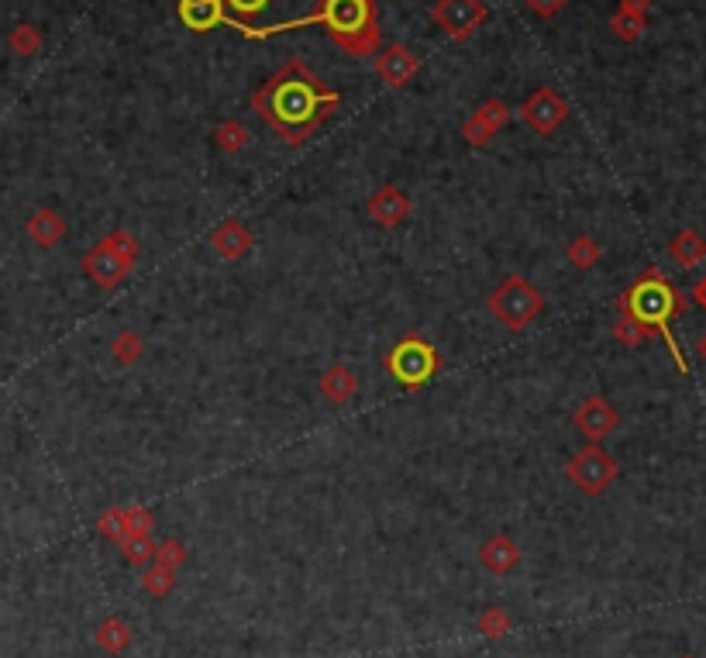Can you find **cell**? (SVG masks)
Returning <instances> with one entry per match:
<instances>
[{
    "mask_svg": "<svg viewBox=\"0 0 706 658\" xmlns=\"http://www.w3.org/2000/svg\"><path fill=\"white\" fill-rule=\"evenodd\" d=\"M696 355H700V359H706V331L700 338H696Z\"/></svg>",
    "mask_w": 706,
    "mask_h": 658,
    "instance_id": "cell-37",
    "label": "cell"
},
{
    "mask_svg": "<svg viewBox=\"0 0 706 658\" xmlns=\"http://www.w3.org/2000/svg\"><path fill=\"white\" fill-rule=\"evenodd\" d=\"M672 262H679L682 269H696L706 259V238L696 228H682L676 238L669 242Z\"/></svg>",
    "mask_w": 706,
    "mask_h": 658,
    "instance_id": "cell-19",
    "label": "cell"
},
{
    "mask_svg": "<svg viewBox=\"0 0 706 658\" xmlns=\"http://www.w3.org/2000/svg\"><path fill=\"white\" fill-rule=\"evenodd\" d=\"M617 459L610 452H603V445H586L583 452H576L569 459V466H565V476H569L572 486H579V490L586 493V497H600V493H607L610 486H614L617 479Z\"/></svg>",
    "mask_w": 706,
    "mask_h": 658,
    "instance_id": "cell-7",
    "label": "cell"
},
{
    "mask_svg": "<svg viewBox=\"0 0 706 658\" xmlns=\"http://www.w3.org/2000/svg\"><path fill=\"white\" fill-rule=\"evenodd\" d=\"M486 307L507 331H524L541 311H545V293L527 276H503L500 286L486 297Z\"/></svg>",
    "mask_w": 706,
    "mask_h": 658,
    "instance_id": "cell-5",
    "label": "cell"
},
{
    "mask_svg": "<svg viewBox=\"0 0 706 658\" xmlns=\"http://www.w3.org/2000/svg\"><path fill=\"white\" fill-rule=\"evenodd\" d=\"M155 562L166 565V569H173V572H180L183 565H186V545H183L180 538L159 541V545H155Z\"/></svg>",
    "mask_w": 706,
    "mask_h": 658,
    "instance_id": "cell-30",
    "label": "cell"
},
{
    "mask_svg": "<svg viewBox=\"0 0 706 658\" xmlns=\"http://www.w3.org/2000/svg\"><path fill=\"white\" fill-rule=\"evenodd\" d=\"M617 11H627V14H641L645 18L648 14V0H620V7Z\"/></svg>",
    "mask_w": 706,
    "mask_h": 658,
    "instance_id": "cell-35",
    "label": "cell"
},
{
    "mask_svg": "<svg viewBox=\"0 0 706 658\" xmlns=\"http://www.w3.org/2000/svg\"><path fill=\"white\" fill-rule=\"evenodd\" d=\"M476 631L490 641H500L514 631V617H510V610H503V607H486L483 614L476 617Z\"/></svg>",
    "mask_w": 706,
    "mask_h": 658,
    "instance_id": "cell-23",
    "label": "cell"
},
{
    "mask_svg": "<svg viewBox=\"0 0 706 658\" xmlns=\"http://www.w3.org/2000/svg\"><path fill=\"white\" fill-rule=\"evenodd\" d=\"M617 311L624 317H631L634 324H641L651 338L655 335L662 338V342L669 345L672 359H676L679 373H689L686 359H682V348L676 342V335H672V321L686 311V297H682L679 286H672L669 280H665L662 269H655V266L645 269L641 280H634L617 297Z\"/></svg>",
    "mask_w": 706,
    "mask_h": 658,
    "instance_id": "cell-3",
    "label": "cell"
},
{
    "mask_svg": "<svg viewBox=\"0 0 706 658\" xmlns=\"http://www.w3.org/2000/svg\"><path fill=\"white\" fill-rule=\"evenodd\" d=\"M317 390H321V397L328 400V404L345 407L348 400L359 393V376H355L345 362H331L321 373V379H317Z\"/></svg>",
    "mask_w": 706,
    "mask_h": 658,
    "instance_id": "cell-18",
    "label": "cell"
},
{
    "mask_svg": "<svg viewBox=\"0 0 706 658\" xmlns=\"http://www.w3.org/2000/svg\"><path fill=\"white\" fill-rule=\"evenodd\" d=\"M269 4H273V0H224V7H231V11L242 14V18H259Z\"/></svg>",
    "mask_w": 706,
    "mask_h": 658,
    "instance_id": "cell-33",
    "label": "cell"
},
{
    "mask_svg": "<svg viewBox=\"0 0 706 658\" xmlns=\"http://www.w3.org/2000/svg\"><path fill=\"white\" fill-rule=\"evenodd\" d=\"M524 4L531 7L538 18H555V14L562 11L565 4H569V0H524Z\"/></svg>",
    "mask_w": 706,
    "mask_h": 658,
    "instance_id": "cell-34",
    "label": "cell"
},
{
    "mask_svg": "<svg viewBox=\"0 0 706 658\" xmlns=\"http://www.w3.org/2000/svg\"><path fill=\"white\" fill-rule=\"evenodd\" d=\"M138 252H142V242H138L128 228H114L111 235L100 238L93 249L83 252L80 269L83 276H90L93 286H100V290H118L131 276V269H135Z\"/></svg>",
    "mask_w": 706,
    "mask_h": 658,
    "instance_id": "cell-4",
    "label": "cell"
},
{
    "mask_svg": "<svg viewBox=\"0 0 706 658\" xmlns=\"http://www.w3.org/2000/svg\"><path fill=\"white\" fill-rule=\"evenodd\" d=\"M614 338H617L620 345H627V348H638L641 342H648L651 335H648L645 328H641V324H634L631 317L620 314L617 321H614Z\"/></svg>",
    "mask_w": 706,
    "mask_h": 658,
    "instance_id": "cell-31",
    "label": "cell"
},
{
    "mask_svg": "<svg viewBox=\"0 0 706 658\" xmlns=\"http://www.w3.org/2000/svg\"><path fill=\"white\" fill-rule=\"evenodd\" d=\"M507 121H510V107L500 97H490L486 104H479V111H472L462 121V138L472 149H483V145H490L507 128Z\"/></svg>",
    "mask_w": 706,
    "mask_h": 658,
    "instance_id": "cell-10",
    "label": "cell"
},
{
    "mask_svg": "<svg viewBox=\"0 0 706 658\" xmlns=\"http://www.w3.org/2000/svg\"><path fill=\"white\" fill-rule=\"evenodd\" d=\"M417 73H421V56H417V52H410L407 45H400V42L386 45V49L376 56V76L390 90L407 87V83L414 80Z\"/></svg>",
    "mask_w": 706,
    "mask_h": 658,
    "instance_id": "cell-12",
    "label": "cell"
},
{
    "mask_svg": "<svg viewBox=\"0 0 706 658\" xmlns=\"http://www.w3.org/2000/svg\"><path fill=\"white\" fill-rule=\"evenodd\" d=\"M610 28H614V35L620 38V42H638V38L645 35V18H641V14L617 11L614 18H610Z\"/></svg>",
    "mask_w": 706,
    "mask_h": 658,
    "instance_id": "cell-29",
    "label": "cell"
},
{
    "mask_svg": "<svg viewBox=\"0 0 706 658\" xmlns=\"http://www.w3.org/2000/svg\"><path fill=\"white\" fill-rule=\"evenodd\" d=\"M155 545H159V541H155L152 534H135V538H124L118 548H121L124 562L145 569L149 562H155Z\"/></svg>",
    "mask_w": 706,
    "mask_h": 658,
    "instance_id": "cell-26",
    "label": "cell"
},
{
    "mask_svg": "<svg viewBox=\"0 0 706 658\" xmlns=\"http://www.w3.org/2000/svg\"><path fill=\"white\" fill-rule=\"evenodd\" d=\"M180 21L190 32L204 35L211 28L228 25V14H224V0H180Z\"/></svg>",
    "mask_w": 706,
    "mask_h": 658,
    "instance_id": "cell-17",
    "label": "cell"
},
{
    "mask_svg": "<svg viewBox=\"0 0 706 658\" xmlns=\"http://www.w3.org/2000/svg\"><path fill=\"white\" fill-rule=\"evenodd\" d=\"M490 18V7L483 0H434L431 21L441 28L452 42H465L479 32Z\"/></svg>",
    "mask_w": 706,
    "mask_h": 658,
    "instance_id": "cell-8",
    "label": "cell"
},
{
    "mask_svg": "<svg viewBox=\"0 0 706 658\" xmlns=\"http://www.w3.org/2000/svg\"><path fill=\"white\" fill-rule=\"evenodd\" d=\"M479 562H483V569L493 572V576H510V572L521 565V548H517V541L507 538V534H493V538H486L483 545H479Z\"/></svg>",
    "mask_w": 706,
    "mask_h": 658,
    "instance_id": "cell-15",
    "label": "cell"
},
{
    "mask_svg": "<svg viewBox=\"0 0 706 658\" xmlns=\"http://www.w3.org/2000/svg\"><path fill=\"white\" fill-rule=\"evenodd\" d=\"M521 118H524V125L534 131V135L548 138V135H555V131L562 128L565 118H569V104H565V97L558 94L555 87H538L521 104Z\"/></svg>",
    "mask_w": 706,
    "mask_h": 658,
    "instance_id": "cell-9",
    "label": "cell"
},
{
    "mask_svg": "<svg viewBox=\"0 0 706 658\" xmlns=\"http://www.w3.org/2000/svg\"><path fill=\"white\" fill-rule=\"evenodd\" d=\"M93 641H97L100 652L107 655H124L131 648V627L124 617H104L93 631Z\"/></svg>",
    "mask_w": 706,
    "mask_h": 658,
    "instance_id": "cell-20",
    "label": "cell"
},
{
    "mask_svg": "<svg viewBox=\"0 0 706 658\" xmlns=\"http://www.w3.org/2000/svg\"><path fill=\"white\" fill-rule=\"evenodd\" d=\"M386 373L397 379L400 386H407V390H421V386H428L441 373V355L428 338L407 335L386 355Z\"/></svg>",
    "mask_w": 706,
    "mask_h": 658,
    "instance_id": "cell-6",
    "label": "cell"
},
{
    "mask_svg": "<svg viewBox=\"0 0 706 658\" xmlns=\"http://www.w3.org/2000/svg\"><path fill=\"white\" fill-rule=\"evenodd\" d=\"M211 249L217 259H224V262H238L242 255L252 252V245H255V235H252V228L242 221H235V218H228V221H221L217 228L211 231Z\"/></svg>",
    "mask_w": 706,
    "mask_h": 658,
    "instance_id": "cell-14",
    "label": "cell"
},
{
    "mask_svg": "<svg viewBox=\"0 0 706 658\" xmlns=\"http://www.w3.org/2000/svg\"><path fill=\"white\" fill-rule=\"evenodd\" d=\"M97 531L104 534V538H111L114 545H121L124 541V507H107L97 521Z\"/></svg>",
    "mask_w": 706,
    "mask_h": 658,
    "instance_id": "cell-32",
    "label": "cell"
},
{
    "mask_svg": "<svg viewBox=\"0 0 706 658\" xmlns=\"http://www.w3.org/2000/svg\"><path fill=\"white\" fill-rule=\"evenodd\" d=\"M410 211H414V200H410L400 187H393V183H383V187H379L376 193H369V200H366L369 221L376 224V228H386V231L400 228V224L410 218Z\"/></svg>",
    "mask_w": 706,
    "mask_h": 658,
    "instance_id": "cell-11",
    "label": "cell"
},
{
    "mask_svg": "<svg viewBox=\"0 0 706 658\" xmlns=\"http://www.w3.org/2000/svg\"><path fill=\"white\" fill-rule=\"evenodd\" d=\"M248 142H252V135H248V128L235 118L221 121V125L214 128V145L224 152V156H238V152H245Z\"/></svg>",
    "mask_w": 706,
    "mask_h": 658,
    "instance_id": "cell-21",
    "label": "cell"
},
{
    "mask_svg": "<svg viewBox=\"0 0 706 658\" xmlns=\"http://www.w3.org/2000/svg\"><path fill=\"white\" fill-rule=\"evenodd\" d=\"M310 25H321L331 42L348 56H376L379 52V35H383V28H379V0H317V7L304 18L279 21L273 28H252L245 21L228 18V28H235V32L248 38H273L290 32V28Z\"/></svg>",
    "mask_w": 706,
    "mask_h": 658,
    "instance_id": "cell-2",
    "label": "cell"
},
{
    "mask_svg": "<svg viewBox=\"0 0 706 658\" xmlns=\"http://www.w3.org/2000/svg\"><path fill=\"white\" fill-rule=\"evenodd\" d=\"M693 300H696V304H700V307H703V311H706V276H703V280H700V283H696V286H693Z\"/></svg>",
    "mask_w": 706,
    "mask_h": 658,
    "instance_id": "cell-36",
    "label": "cell"
},
{
    "mask_svg": "<svg viewBox=\"0 0 706 658\" xmlns=\"http://www.w3.org/2000/svg\"><path fill=\"white\" fill-rule=\"evenodd\" d=\"M341 107L338 90L321 83V76L304 59H290L252 94V111L283 138L290 149H300L324 121Z\"/></svg>",
    "mask_w": 706,
    "mask_h": 658,
    "instance_id": "cell-1",
    "label": "cell"
},
{
    "mask_svg": "<svg viewBox=\"0 0 706 658\" xmlns=\"http://www.w3.org/2000/svg\"><path fill=\"white\" fill-rule=\"evenodd\" d=\"M145 355V338L138 331H118L111 338V359H118L121 366H135Z\"/></svg>",
    "mask_w": 706,
    "mask_h": 658,
    "instance_id": "cell-24",
    "label": "cell"
},
{
    "mask_svg": "<svg viewBox=\"0 0 706 658\" xmlns=\"http://www.w3.org/2000/svg\"><path fill=\"white\" fill-rule=\"evenodd\" d=\"M25 235L38 249H56L62 238H66V218H62L56 207H35L25 221Z\"/></svg>",
    "mask_w": 706,
    "mask_h": 658,
    "instance_id": "cell-16",
    "label": "cell"
},
{
    "mask_svg": "<svg viewBox=\"0 0 706 658\" xmlns=\"http://www.w3.org/2000/svg\"><path fill=\"white\" fill-rule=\"evenodd\" d=\"M565 259H569L576 269L589 273V269H593L596 262L603 259V245L596 242L593 235H576V238L569 242V249H565Z\"/></svg>",
    "mask_w": 706,
    "mask_h": 658,
    "instance_id": "cell-22",
    "label": "cell"
},
{
    "mask_svg": "<svg viewBox=\"0 0 706 658\" xmlns=\"http://www.w3.org/2000/svg\"><path fill=\"white\" fill-rule=\"evenodd\" d=\"M155 528V514L142 503H131L124 507V538H135V534H152Z\"/></svg>",
    "mask_w": 706,
    "mask_h": 658,
    "instance_id": "cell-28",
    "label": "cell"
},
{
    "mask_svg": "<svg viewBox=\"0 0 706 658\" xmlns=\"http://www.w3.org/2000/svg\"><path fill=\"white\" fill-rule=\"evenodd\" d=\"M142 590L155 596V600H162V596H169L176 590V572L166 569V565H159V562H149L142 569Z\"/></svg>",
    "mask_w": 706,
    "mask_h": 658,
    "instance_id": "cell-25",
    "label": "cell"
},
{
    "mask_svg": "<svg viewBox=\"0 0 706 658\" xmlns=\"http://www.w3.org/2000/svg\"><path fill=\"white\" fill-rule=\"evenodd\" d=\"M7 49L14 52V56H35L38 49H42V32H38L35 25H14L11 35H7Z\"/></svg>",
    "mask_w": 706,
    "mask_h": 658,
    "instance_id": "cell-27",
    "label": "cell"
},
{
    "mask_svg": "<svg viewBox=\"0 0 706 658\" xmlns=\"http://www.w3.org/2000/svg\"><path fill=\"white\" fill-rule=\"evenodd\" d=\"M617 424H620V414L607 397H586L583 404L576 407V428L583 431L589 441H596V445L614 435Z\"/></svg>",
    "mask_w": 706,
    "mask_h": 658,
    "instance_id": "cell-13",
    "label": "cell"
}]
</instances>
